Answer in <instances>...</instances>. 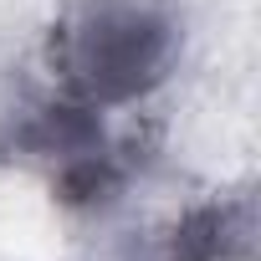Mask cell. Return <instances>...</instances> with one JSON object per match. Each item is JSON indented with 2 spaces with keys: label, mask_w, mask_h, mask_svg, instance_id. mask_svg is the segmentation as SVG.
Masks as SVG:
<instances>
[{
  "label": "cell",
  "mask_w": 261,
  "mask_h": 261,
  "mask_svg": "<svg viewBox=\"0 0 261 261\" xmlns=\"http://www.w3.org/2000/svg\"><path fill=\"white\" fill-rule=\"evenodd\" d=\"M154 261H256V205L251 195H220L185 210Z\"/></svg>",
  "instance_id": "3"
},
{
  "label": "cell",
  "mask_w": 261,
  "mask_h": 261,
  "mask_svg": "<svg viewBox=\"0 0 261 261\" xmlns=\"http://www.w3.org/2000/svg\"><path fill=\"white\" fill-rule=\"evenodd\" d=\"M11 149L51 174V190L72 210H97L118 200V190L134 174V144H118L97 108L57 97L36 108L21 128H11Z\"/></svg>",
  "instance_id": "2"
},
{
  "label": "cell",
  "mask_w": 261,
  "mask_h": 261,
  "mask_svg": "<svg viewBox=\"0 0 261 261\" xmlns=\"http://www.w3.org/2000/svg\"><path fill=\"white\" fill-rule=\"evenodd\" d=\"M179 46L174 0H67L46 31V72L57 97L108 113L149 97L174 72Z\"/></svg>",
  "instance_id": "1"
}]
</instances>
